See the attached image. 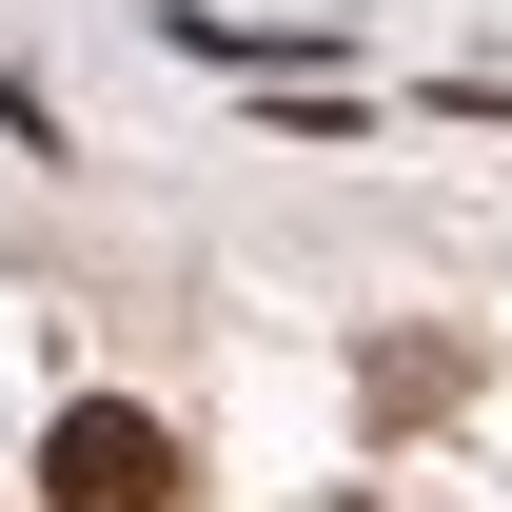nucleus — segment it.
<instances>
[{
	"label": "nucleus",
	"instance_id": "obj_1",
	"mask_svg": "<svg viewBox=\"0 0 512 512\" xmlns=\"http://www.w3.org/2000/svg\"><path fill=\"white\" fill-rule=\"evenodd\" d=\"M40 512H178V434L119 414V394H79L60 434H40Z\"/></svg>",
	"mask_w": 512,
	"mask_h": 512
}]
</instances>
